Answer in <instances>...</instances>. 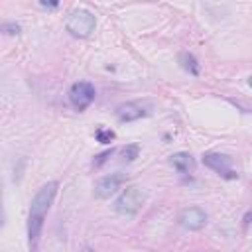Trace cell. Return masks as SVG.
<instances>
[{
  "instance_id": "obj_1",
  "label": "cell",
  "mask_w": 252,
  "mask_h": 252,
  "mask_svg": "<svg viewBox=\"0 0 252 252\" xmlns=\"http://www.w3.org/2000/svg\"><path fill=\"white\" fill-rule=\"evenodd\" d=\"M57 187L59 183L57 181H49L45 183L33 197L32 201V207H30V219H28V236L32 242H35L41 234V228H43V219L55 199V193H57Z\"/></svg>"
},
{
  "instance_id": "obj_2",
  "label": "cell",
  "mask_w": 252,
  "mask_h": 252,
  "mask_svg": "<svg viewBox=\"0 0 252 252\" xmlns=\"http://www.w3.org/2000/svg\"><path fill=\"white\" fill-rule=\"evenodd\" d=\"M148 195L142 187H128L126 191L120 193V197L114 201V211L122 217H134L140 213V209L144 207Z\"/></svg>"
},
{
  "instance_id": "obj_3",
  "label": "cell",
  "mask_w": 252,
  "mask_h": 252,
  "mask_svg": "<svg viewBox=\"0 0 252 252\" xmlns=\"http://www.w3.org/2000/svg\"><path fill=\"white\" fill-rule=\"evenodd\" d=\"M94 26H96V20H94V16L89 10L79 8V10H73L69 14L67 30L75 37H89L94 32Z\"/></svg>"
},
{
  "instance_id": "obj_4",
  "label": "cell",
  "mask_w": 252,
  "mask_h": 252,
  "mask_svg": "<svg viewBox=\"0 0 252 252\" xmlns=\"http://www.w3.org/2000/svg\"><path fill=\"white\" fill-rule=\"evenodd\" d=\"M94 94H96V91H94L93 83H89V81H77L69 89V100L77 110L89 108L94 100Z\"/></svg>"
},
{
  "instance_id": "obj_5",
  "label": "cell",
  "mask_w": 252,
  "mask_h": 252,
  "mask_svg": "<svg viewBox=\"0 0 252 252\" xmlns=\"http://www.w3.org/2000/svg\"><path fill=\"white\" fill-rule=\"evenodd\" d=\"M203 163H205L207 167H211L213 171H217L219 175L226 177V179H236V177H238V173L232 171V167H230L232 159H230V156H226V154H219V152L205 154V156H203Z\"/></svg>"
},
{
  "instance_id": "obj_6",
  "label": "cell",
  "mask_w": 252,
  "mask_h": 252,
  "mask_svg": "<svg viewBox=\"0 0 252 252\" xmlns=\"http://www.w3.org/2000/svg\"><path fill=\"white\" fill-rule=\"evenodd\" d=\"M148 114H150V102H144V100H132V102L120 104L116 108L118 122H134V120H140Z\"/></svg>"
},
{
  "instance_id": "obj_7",
  "label": "cell",
  "mask_w": 252,
  "mask_h": 252,
  "mask_svg": "<svg viewBox=\"0 0 252 252\" xmlns=\"http://www.w3.org/2000/svg\"><path fill=\"white\" fill-rule=\"evenodd\" d=\"M124 173H110V175H104L96 181L94 185V197L96 199H108L110 195H114L120 185L124 183Z\"/></svg>"
},
{
  "instance_id": "obj_8",
  "label": "cell",
  "mask_w": 252,
  "mask_h": 252,
  "mask_svg": "<svg viewBox=\"0 0 252 252\" xmlns=\"http://www.w3.org/2000/svg\"><path fill=\"white\" fill-rule=\"evenodd\" d=\"M179 224L187 230H201L207 224V213L201 207H187L179 215Z\"/></svg>"
},
{
  "instance_id": "obj_9",
  "label": "cell",
  "mask_w": 252,
  "mask_h": 252,
  "mask_svg": "<svg viewBox=\"0 0 252 252\" xmlns=\"http://www.w3.org/2000/svg\"><path fill=\"white\" fill-rule=\"evenodd\" d=\"M169 163L179 171V173H189L195 167V159L187 152H175L169 156Z\"/></svg>"
},
{
  "instance_id": "obj_10",
  "label": "cell",
  "mask_w": 252,
  "mask_h": 252,
  "mask_svg": "<svg viewBox=\"0 0 252 252\" xmlns=\"http://www.w3.org/2000/svg\"><path fill=\"white\" fill-rule=\"evenodd\" d=\"M179 65L187 71V73H191V75H199V63H197V57L193 55V53H189V51H181L179 53Z\"/></svg>"
},
{
  "instance_id": "obj_11",
  "label": "cell",
  "mask_w": 252,
  "mask_h": 252,
  "mask_svg": "<svg viewBox=\"0 0 252 252\" xmlns=\"http://www.w3.org/2000/svg\"><path fill=\"white\" fill-rule=\"evenodd\" d=\"M94 136H96V142H100V144H110L116 138V134L110 128H102V126L94 132Z\"/></svg>"
},
{
  "instance_id": "obj_12",
  "label": "cell",
  "mask_w": 252,
  "mask_h": 252,
  "mask_svg": "<svg viewBox=\"0 0 252 252\" xmlns=\"http://www.w3.org/2000/svg\"><path fill=\"white\" fill-rule=\"evenodd\" d=\"M138 156H140V146H138V144H128V146L122 150V159H124V161H134Z\"/></svg>"
},
{
  "instance_id": "obj_13",
  "label": "cell",
  "mask_w": 252,
  "mask_h": 252,
  "mask_svg": "<svg viewBox=\"0 0 252 252\" xmlns=\"http://www.w3.org/2000/svg\"><path fill=\"white\" fill-rule=\"evenodd\" d=\"M112 154H114V148H110V150H106V152L98 154V156L93 159V167H100V165H102V163H104V161H106V159H108Z\"/></svg>"
},
{
  "instance_id": "obj_14",
  "label": "cell",
  "mask_w": 252,
  "mask_h": 252,
  "mask_svg": "<svg viewBox=\"0 0 252 252\" xmlns=\"http://www.w3.org/2000/svg\"><path fill=\"white\" fill-rule=\"evenodd\" d=\"M2 32H4L6 35H18V33H20V26L14 24V22H8V24L2 26Z\"/></svg>"
},
{
  "instance_id": "obj_15",
  "label": "cell",
  "mask_w": 252,
  "mask_h": 252,
  "mask_svg": "<svg viewBox=\"0 0 252 252\" xmlns=\"http://www.w3.org/2000/svg\"><path fill=\"white\" fill-rule=\"evenodd\" d=\"M41 6H43V8H55L57 2H41Z\"/></svg>"
},
{
  "instance_id": "obj_16",
  "label": "cell",
  "mask_w": 252,
  "mask_h": 252,
  "mask_svg": "<svg viewBox=\"0 0 252 252\" xmlns=\"http://www.w3.org/2000/svg\"><path fill=\"white\" fill-rule=\"evenodd\" d=\"M81 252H94V250H93V248H89V246H85V248H83Z\"/></svg>"
},
{
  "instance_id": "obj_17",
  "label": "cell",
  "mask_w": 252,
  "mask_h": 252,
  "mask_svg": "<svg viewBox=\"0 0 252 252\" xmlns=\"http://www.w3.org/2000/svg\"><path fill=\"white\" fill-rule=\"evenodd\" d=\"M248 85H250V87H252V75H250V77H248Z\"/></svg>"
}]
</instances>
